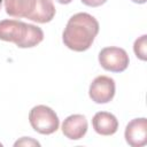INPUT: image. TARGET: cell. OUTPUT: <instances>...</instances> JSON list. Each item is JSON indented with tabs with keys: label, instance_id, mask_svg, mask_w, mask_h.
Masks as SVG:
<instances>
[{
	"label": "cell",
	"instance_id": "1",
	"mask_svg": "<svg viewBox=\"0 0 147 147\" xmlns=\"http://www.w3.org/2000/svg\"><path fill=\"white\" fill-rule=\"evenodd\" d=\"M99 33V22L87 13L72 15L62 33L63 44L71 51H87Z\"/></svg>",
	"mask_w": 147,
	"mask_h": 147
},
{
	"label": "cell",
	"instance_id": "2",
	"mask_svg": "<svg viewBox=\"0 0 147 147\" xmlns=\"http://www.w3.org/2000/svg\"><path fill=\"white\" fill-rule=\"evenodd\" d=\"M0 40L14 42L20 48H31L44 40V32L39 26L18 20H2Z\"/></svg>",
	"mask_w": 147,
	"mask_h": 147
},
{
	"label": "cell",
	"instance_id": "3",
	"mask_svg": "<svg viewBox=\"0 0 147 147\" xmlns=\"http://www.w3.org/2000/svg\"><path fill=\"white\" fill-rule=\"evenodd\" d=\"M6 13L15 18H28L37 23H48L55 16L53 0H5Z\"/></svg>",
	"mask_w": 147,
	"mask_h": 147
},
{
	"label": "cell",
	"instance_id": "4",
	"mask_svg": "<svg viewBox=\"0 0 147 147\" xmlns=\"http://www.w3.org/2000/svg\"><path fill=\"white\" fill-rule=\"evenodd\" d=\"M29 122L32 129L40 134H52L57 131L60 125L55 111L44 105L36 106L30 110Z\"/></svg>",
	"mask_w": 147,
	"mask_h": 147
},
{
	"label": "cell",
	"instance_id": "5",
	"mask_svg": "<svg viewBox=\"0 0 147 147\" xmlns=\"http://www.w3.org/2000/svg\"><path fill=\"white\" fill-rule=\"evenodd\" d=\"M129 55L125 49L119 47H105L99 53V63L110 72H123L129 67Z\"/></svg>",
	"mask_w": 147,
	"mask_h": 147
},
{
	"label": "cell",
	"instance_id": "6",
	"mask_svg": "<svg viewBox=\"0 0 147 147\" xmlns=\"http://www.w3.org/2000/svg\"><path fill=\"white\" fill-rule=\"evenodd\" d=\"M116 91L115 80L108 76H98L90 85L88 95L95 103H108Z\"/></svg>",
	"mask_w": 147,
	"mask_h": 147
},
{
	"label": "cell",
	"instance_id": "7",
	"mask_svg": "<svg viewBox=\"0 0 147 147\" xmlns=\"http://www.w3.org/2000/svg\"><path fill=\"white\" fill-rule=\"evenodd\" d=\"M124 137L132 147H141L147 144V119L145 117L134 118L125 127Z\"/></svg>",
	"mask_w": 147,
	"mask_h": 147
},
{
	"label": "cell",
	"instance_id": "8",
	"mask_svg": "<svg viewBox=\"0 0 147 147\" xmlns=\"http://www.w3.org/2000/svg\"><path fill=\"white\" fill-rule=\"evenodd\" d=\"M87 119L84 115L75 114L68 116L62 123V133L71 140L82 139L87 132Z\"/></svg>",
	"mask_w": 147,
	"mask_h": 147
},
{
	"label": "cell",
	"instance_id": "9",
	"mask_svg": "<svg viewBox=\"0 0 147 147\" xmlns=\"http://www.w3.org/2000/svg\"><path fill=\"white\" fill-rule=\"evenodd\" d=\"M92 126L98 134L113 136L118 129V121L115 115L107 111H98L92 118Z\"/></svg>",
	"mask_w": 147,
	"mask_h": 147
},
{
	"label": "cell",
	"instance_id": "10",
	"mask_svg": "<svg viewBox=\"0 0 147 147\" xmlns=\"http://www.w3.org/2000/svg\"><path fill=\"white\" fill-rule=\"evenodd\" d=\"M133 51L138 59L146 61L147 59V36L146 34H142L140 38H138L134 41Z\"/></svg>",
	"mask_w": 147,
	"mask_h": 147
},
{
	"label": "cell",
	"instance_id": "11",
	"mask_svg": "<svg viewBox=\"0 0 147 147\" xmlns=\"http://www.w3.org/2000/svg\"><path fill=\"white\" fill-rule=\"evenodd\" d=\"M22 145H24V146H31V145H36V146H39L40 144L38 142V141H36V140H33V139H31V138H26V137H23L21 140H17L16 142H15V146H22Z\"/></svg>",
	"mask_w": 147,
	"mask_h": 147
},
{
	"label": "cell",
	"instance_id": "12",
	"mask_svg": "<svg viewBox=\"0 0 147 147\" xmlns=\"http://www.w3.org/2000/svg\"><path fill=\"white\" fill-rule=\"evenodd\" d=\"M85 6L88 7H99L101 5H103L107 0H80Z\"/></svg>",
	"mask_w": 147,
	"mask_h": 147
},
{
	"label": "cell",
	"instance_id": "13",
	"mask_svg": "<svg viewBox=\"0 0 147 147\" xmlns=\"http://www.w3.org/2000/svg\"><path fill=\"white\" fill-rule=\"evenodd\" d=\"M55 1H57L59 3H62V5H68V3H70L72 0H55Z\"/></svg>",
	"mask_w": 147,
	"mask_h": 147
},
{
	"label": "cell",
	"instance_id": "14",
	"mask_svg": "<svg viewBox=\"0 0 147 147\" xmlns=\"http://www.w3.org/2000/svg\"><path fill=\"white\" fill-rule=\"evenodd\" d=\"M131 1H133V2H136V3H145L147 0H131Z\"/></svg>",
	"mask_w": 147,
	"mask_h": 147
},
{
	"label": "cell",
	"instance_id": "15",
	"mask_svg": "<svg viewBox=\"0 0 147 147\" xmlns=\"http://www.w3.org/2000/svg\"><path fill=\"white\" fill-rule=\"evenodd\" d=\"M1 3H2V0H0V8H1Z\"/></svg>",
	"mask_w": 147,
	"mask_h": 147
}]
</instances>
